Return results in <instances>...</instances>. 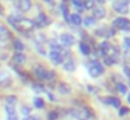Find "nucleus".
Instances as JSON below:
<instances>
[{
  "label": "nucleus",
  "mask_w": 130,
  "mask_h": 120,
  "mask_svg": "<svg viewBox=\"0 0 130 120\" xmlns=\"http://www.w3.org/2000/svg\"><path fill=\"white\" fill-rule=\"evenodd\" d=\"M94 0H84V2H83V6H84V7L83 8H94Z\"/></svg>",
  "instance_id": "5701e85b"
},
{
  "label": "nucleus",
  "mask_w": 130,
  "mask_h": 120,
  "mask_svg": "<svg viewBox=\"0 0 130 120\" xmlns=\"http://www.w3.org/2000/svg\"><path fill=\"white\" fill-rule=\"evenodd\" d=\"M69 22H71V24H74V25H80L83 22V18L78 14H71V15L69 17Z\"/></svg>",
  "instance_id": "4468645a"
},
{
  "label": "nucleus",
  "mask_w": 130,
  "mask_h": 120,
  "mask_svg": "<svg viewBox=\"0 0 130 120\" xmlns=\"http://www.w3.org/2000/svg\"><path fill=\"white\" fill-rule=\"evenodd\" d=\"M57 88H59V92L60 94H69V92H70V88H69V85L66 82H60L59 84V87H57Z\"/></svg>",
  "instance_id": "6ab92c4d"
},
{
  "label": "nucleus",
  "mask_w": 130,
  "mask_h": 120,
  "mask_svg": "<svg viewBox=\"0 0 130 120\" xmlns=\"http://www.w3.org/2000/svg\"><path fill=\"white\" fill-rule=\"evenodd\" d=\"M129 108H126V106H124V108H120V110H119V116L120 117H123V116H126V114H129Z\"/></svg>",
  "instance_id": "cd10ccee"
},
{
  "label": "nucleus",
  "mask_w": 130,
  "mask_h": 120,
  "mask_svg": "<svg viewBox=\"0 0 130 120\" xmlns=\"http://www.w3.org/2000/svg\"><path fill=\"white\" fill-rule=\"evenodd\" d=\"M31 6H32L31 0H18L17 7L20 11H28L29 8H31Z\"/></svg>",
  "instance_id": "423d86ee"
},
{
  "label": "nucleus",
  "mask_w": 130,
  "mask_h": 120,
  "mask_svg": "<svg viewBox=\"0 0 130 120\" xmlns=\"http://www.w3.org/2000/svg\"><path fill=\"white\" fill-rule=\"evenodd\" d=\"M126 22H127V20H126V18H123V17H118V18H115V20H113L112 25H113L115 28H119V29H123V27L126 25Z\"/></svg>",
  "instance_id": "9d476101"
},
{
  "label": "nucleus",
  "mask_w": 130,
  "mask_h": 120,
  "mask_svg": "<svg viewBox=\"0 0 130 120\" xmlns=\"http://www.w3.org/2000/svg\"><path fill=\"white\" fill-rule=\"evenodd\" d=\"M127 100L130 102V94H127Z\"/></svg>",
  "instance_id": "ea45409f"
},
{
  "label": "nucleus",
  "mask_w": 130,
  "mask_h": 120,
  "mask_svg": "<svg viewBox=\"0 0 130 120\" xmlns=\"http://www.w3.org/2000/svg\"><path fill=\"white\" fill-rule=\"evenodd\" d=\"M60 8H62L63 17H64V18L69 21V17H70V14H69V8H67V6H66V4H62V6H60Z\"/></svg>",
  "instance_id": "412c9836"
},
{
  "label": "nucleus",
  "mask_w": 130,
  "mask_h": 120,
  "mask_svg": "<svg viewBox=\"0 0 130 120\" xmlns=\"http://www.w3.org/2000/svg\"><path fill=\"white\" fill-rule=\"evenodd\" d=\"M34 73H35V75H37L38 78L43 80V78H45V73H46V70L43 68L42 66H37V67H34Z\"/></svg>",
  "instance_id": "f8f14e48"
},
{
  "label": "nucleus",
  "mask_w": 130,
  "mask_h": 120,
  "mask_svg": "<svg viewBox=\"0 0 130 120\" xmlns=\"http://www.w3.org/2000/svg\"><path fill=\"white\" fill-rule=\"evenodd\" d=\"M25 60H27V56L24 55V53H15V55L13 56V61H14L15 64H23Z\"/></svg>",
  "instance_id": "9b49d317"
},
{
  "label": "nucleus",
  "mask_w": 130,
  "mask_h": 120,
  "mask_svg": "<svg viewBox=\"0 0 130 120\" xmlns=\"http://www.w3.org/2000/svg\"><path fill=\"white\" fill-rule=\"evenodd\" d=\"M102 102L109 103V105L113 106V108H120V99H119V98L109 96V98H105V99H102Z\"/></svg>",
  "instance_id": "1a4fd4ad"
},
{
  "label": "nucleus",
  "mask_w": 130,
  "mask_h": 120,
  "mask_svg": "<svg viewBox=\"0 0 130 120\" xmlns=\"http://www.w3.org/2000/svg\"><path fill=\"white\" fill-rule=\"evenodd\" d=\"M6 103H10V105H14L15 106V103H17V98H15V96H9L6 99Z\"/></svg>",
  "instance_id": "c85d7f7f"
},
{
  "label": "nucleus",
  "mask_w": 130,
  "mask_h": 120,
  "mask_svg": "<svg viewBox=\"0 0 130 120\" xmlns=\"http://www.w3.org/2000/svg\"><path fill=\"white\" fill-rule=\"evenodd\" d=\"M6 112H7V114L9 113H15V106L10 105V103H6Z\"/></svg>",
  "instance_id": "393cba45"
},
{
  "label": "nucleus",
  "mask_w": 130,
  "mask_h": 120,
  "mask_svg": "<svg viewBox=\"0 0 130 120\" xmlns=\"http://www.w3.org/2000/svg\"><path fill=\"white\" fill-rule=\"evenodd\" d=\"M53 78H55V71H48V70H46L45 78H43V80H53Z\"/></svg>",
  "instance_id": "bb28decb"
},
{
  "label": "nucleus",
  "mask_w": 130,
  "mask_h": 120,
  "mask_svg": "<svg viewBox=\"0 0 130 120\" xmlns=\"http://www.w3.org/2000/svg\"><path fill=\"white\" fill-rule=\"evenodd\" d=\"M84 24L87 25V27H92V25L95 24L94 17H85V18H84Z\"/></svg>",
  "instance_id": "4be33fe9"
},
{
  "label": "nucleus",
  "mask_w": 130,
  "mask_h": 120,
  "mask_svg": "<svg viewBox=\"0 0 130 120\" xmlns=\"http://www.w3.org/2000/svg\"><path fill=\"white\" fill-rule=\"evenodd\" d=\"M64 68L67 70V71H74V68H76V64H74V61L71 60V59H69L67 61H64Z\"/></svg>",
  "instance_id": "f3484780"
},
{
  "label": "nucleus",
  "mask_w": 130,
  "mask_h": 120,
  "mask_svg": "<svg viewBox=\"0 0 130 120\" xmlns=\"http://www.w3.org/2000/svg\"><path fill=\"white\" fill-rule=\"evenodd\" d=\"M73 4L76 6V7H78L80 11L84 10V8H83V0H73Z\"/></svg>",
  "instance_id": "c756f323"
},
{
  "label": "nucleus",
  "mask_w": 130,
  "mask_h": 120,
  "mask_svg": "<svg viewBox=\"0 0 130 120\" xmlns=\"http://www.w3.org/2000/svg\"><path fill=\"white\" fill-rule=\"evenodd\" d=\"M57 116H59V113H57L56 110H53V112H51V113L48 114V117H49V120H56L57 119Z\"/></svg>",
  "instance_id": "7c9ffc66"
},
{
  "label": "nucleus",
  "mask_w": 130,
  "mask_h": 120,
  "mask_svg": "<svg viewBox=\"0 0 130 120\" xmlns=\"http://www.w3.org/2000/svg\"><path fill=\"white\" fill-rule=\"evenodd\" d=\"M34 89L35 91H42V87L41 85H34Z\"/></svg>",
  "instance_id": "4c0bfd02"
},
{
  "label": "nucleus",
  "mask_w": 130,
  "mask_h": 120,
  "mask_svg": "<svg viewBox=\"0 0 130 120\" xmlns=\"http://www.w3.org/2000/svg\"><path fill=\"white\" fill-rule=\"evenodd\" d=\"M124 46L130 47V36H129V38H124Z\"/></svg>",
  "instance_id": "f704fd0d"
},
{
  "label": "nucleus",
  "mask_w": 130,
  "mask_h": 120,
  "mask_svg": "<svg viewBox=\"0 0 130 120\" xmlns=\"http://www.w3.org/2000/svg\"><path fill=\"white\" fill-rule=\"evenodd\" d=\"M24 120H31V119H28V117H25V119H24Z\"/></svg>",
  "instance_id": "37998d69"
},
{
  "label": "nucleus",
  "mask_w": 130,
  "mask_h": 120,
  "mask_svg": "<svg viewBox=\"0 0 130 120\" xmlns=\"http://www.w3.org/2000/svg\"><path fill=\"white\" fill-rule=\"evenodd\" d=\"M105 15H106V11H105L104 7L98 6V7L92 8V17H95V18H104Z\"/></svg>",
  "instance_id": "6e6552de"
},
{
  "label": "nucleus",
  "mask_w": 130,
  "mask_h": 120,
  "mask_svg": "<svg viewBox=\"0 0 130 120\" xmlns=\"http://www.w3.org/2000/svg\"><path fill=\"white\" fill-rule=\"evenodd\" d=\"M59 39L63 45H66V46H71V45L74 43V36L71 35V33H62Z\"/></svg>",
  "instance_id": "20e7f679"
},
{
  "label": "nucleus",
  "mask_w": 130,
  "mask_h": 120,
  "mask_svg": "<svg viewBox=\"0 0 130 120\" xmlns=\"http://www.w3.org/2000/svg\"><path fill=\"white\" fill-rule=\"evenodd\" d=\"M88 71H90V74L92 77H99L104 73V67H102V64L99 61H92L90 64V67H88Z\"/></svg>",
  "instance_id": "f03ea898"
},
{
  "label": "nucleus",
  "mask_w": 130,
  "mask_h": 120,
  "mask_svg": "<svg viewBox=\"0 0 130 120\" xmlns=\"http://www.w3.org/2000/svg\"><path fill=\"white\" fill-rule=\"evenodd\" d=\"M96 35H102V36H112L113 33H115V31H113V28H98V29L95 31Z\"/></svg>",
  "instance_id": "0eeeda50"
},
{
  "label": "nucleus",
  "mask_w": 130,
  "mask_h": 120,
  "mask_svg": "<svg viewBox=\"0 0 130 120\" xmlns=\"http://www.w3.org/2000/svg\"><path fill=\"white\" fill-rule=\"evenodd\" d=\"M80 52L83 53V55H85V56H88L91 53V47L88 46L85 42H80Z\"/></svg>",
  "instance_id": "2eb2a0df"
},
{
  "label": "nucleus",
  "mask_w": 130,
  "mask_h": 120,
  "mask_svg": "<svg viewBox=\"0 0 130 120\" xmlns=\"http://www.w3.org/2000/svg\"><path fill=\"white\" fill-rule=\"evenodd\" d=\"M113 8H115L118 13L124 14V13H127V3L122 2V0H118V2L113 3Z\"/></svg>",
  "instance_id": "39448f33"
},
{
  "label": "nucleus",
  "mask_w": 130,
  "mask_h": 120,
  "mask_svg": "<svg viewBox=\"0 0 130 120\" xmlns=\"http://www.w3.org/2000/svg\"><path fill=\"white\" fill-rule=\"evenodd\" d=\"M45 2H46V3H52L53 0H45Z\"/></svg>",
  "instance_id": "a19ab883"
},
{
  "label": "nucleus",
  "mask_w": 130,
  "mask_h": 120,
  "mask_svg": "<svg viewBox=\"0 0 130 120\" xmlns=\"http://www.w3.org/2000/svg\"><path fill=\"white\" fill-rule=\"evenodd\" d=\"M49 59H51V61H52L53 64H60V63L63 61L62 53L55 52V50H51V52H49Z\"/></svg>",
  "instance_id": "7ed1b4c3"
},
{
  "label": "nucleus",
  "mask_w": 130,
  "mask_h": 120,
  "mask_svg": "<svg viewBox=\"0 0 130 120\" xmlns=\"http://www.w3.org/2000/svg\"><path fill=\"white\" fill-rule=\"evenodd\" d=\"M118 89L122 92V94H126V92H127L126 85H124V84H118Z\"/></svg>",
  "instance_id": "2f4dec72"
},
{
  "label": "nucleus",
  "mask_w": 130,
  "mask_h": 120,
  "mask_svg": "<svg viewBox=\"0 0 130 120\" xmlns=\"http://www.w3.org/2000/svg\"><path fill=\"white\" fill-rule=\"evenodd\" d=\"M80 120H85V119H80Z\"/></svg>",
  "instance_id": "a18cd8bd"
},
{
  "label": "nucleus",
  "mask_w": 130,
  "mask_h": 120,
  "mask_svg": "<svg viewBox=\"0 0 130 120\" xmlns=\"http://www.w3.org/2000/svg\"><path fill=\"white\" fill-rule=\"evenodd\" d=\"M49 22H51V20H49L43 13H41L39 15H38V18H37V24L38 25H48Z\"/></svg>",
  "instance_id": "ddd939ff"
},
{
  "label": "nucleus",
  "mask_w": 130,
  "mask_h": 120,
  "mask_svg": "<svg viewBox=\"0 0 130 120\" xmlns=\"http://www.w3.org/2000/svg\"><path fill=\"white\" fill-rule=\"evenodd\" d=\"M7 38H10V32L7 28H4L3 25H0V39L2 41H6Z\"/></svg>",
  "instance_id": "dca6fc26"
},
{
  "label": "nucleus",
  "mask_w": 130,
  "mask_h": 120,
  "mask_svg": "<svg viewBox=\"0 0 130 120\" xmlns=\"http://www.w3.org/2000/svg\"><path fill=\"white\" fill-rule=\"evenodd\" d=\"M34 105H35V108H37V109L45 108V102H43V99H42V98H38V96L34 99Z\"/></svg>",
  "instance_id": "aec40b11"
},
{
  "label": "nucleus",
  "mask_w": 130,
  "mask_h": 120,
  "mask_svg": "<svg viewBox=\"0 0 130 120\" xmlns=\"http://www.w3.org/2000/svg\"><path fill=\"white\" fill-rule=\"evenodd\" d=\"M84 113H85V116H87V117H90V119H94V117H95L94 112L91 110V109H88V108H84Z\"/></svg>",
  "instance_id": "a878e982"
},
{
  "label": "nucleus",
  "mask_w": 130,
  "mask_h": 120,
  "mask_svg": "<svg viewBox=\"0 0 130 120\" xmlns=\"http://www.w3.org/2000/svg\"><path fill=\"white\" fill-rule=\"evenodd\" d=\"M0 14H3V8L0 7Z\"/></svg>",
  "instance_id": "79ce46f5"
},
{
  "label": "nucleus",
  "mask_w": 130,
  "mask_h": 120,
  "mask_svg": "<svg viewBox=\"0 0 130 120\" xmlns=\"http://www.w3.org/2000/svg\"><path fill=\"white\" fill-rule=\"evenodd\" d=\"M7 120H18L17 113H9L7 114Z\"/></svg>",
  "instance_id": "473e14b6"
},
{
  "label": "nucleus",
  "mask_w": 130,
  "mask_h": 120,
  "mask_svg": "<svg viewBox=\"0 0 130 120\" xmlns=\"http://www.w3.org/2000/svg\"><path fill=\"white\" fill-rule=\"evenodd\" d=\"M9 22L18 31H23V29H32L34 28V22L31 20H27V18H23V17H18V15H11L9 17Z\"/></svg>",
  "instance_id": "f257e3e1"
},
{
  "label": "nucleus",
  "mask_w": 130,
  "mask_h": 120,
  "mask_svg": "<svg viewBox=\"0 0 130 120\" xmlns=\"http://www.w3.org/2000/svg\"><path fill=\"white\" fill-rule=\"evenodd\" d=\"M123 71H124V74L127 75V77L130 78V67H127V66H124V68H123Z\"/></svg>",
  "instance_id": "72a5a7b5"
},
{
  "label": "nucleus",
  "mask_w": 130,
  "mask_h": 120,
  "mask_svg": "<svg viewBox=\"0 0 130 120\" xmlns=\"http://www.w3.org/2000/svg\"><path fill=\"white\" fill-rule=\"evenodd\" d=\"M13 45H14L15 50H17L18 53H21L24 50V45H23V42H21L20 39H14V41H13Z\"/></svg>",
  "instance_id": "a211bd4d"
},
{
  "label": "nucleus",
  "mask_w": 130,
  "mask_h": 120,
  "mask_svg": "<svg viewBox=\"0 0 130 120\" xmlns=\"http://www.w3.org/2000/svg\"><path fill=\"white\" fill-rule=\"evenodd\" d=\"M108 49H110V45L108 43V42H102V43H101V50H102L104 55H106V53H108Z\"/></svg>",
  "instance_id": "b1692460"
},
{
  "label": "nucleus",
  "mask_w": 130,
  "mask_h": 120,
  "mask_svg": "<svg viewBox=\"0 0 130 120\" xmlns=\"http://www.w3.org/2000/svg\"><path fill=\"white\" fill-rule=\"evenodd\" d=\"M123 31H130V22H129V21H127L126 25L123 27Z\"/></svg>",
  "instance_id": "c9c22d12"
},
{
  "label": "nucleus",
  "mask_w": 130,
  "mask_h": 120,
  "mask_svg": "<svg viewBox=\"0 0 130 120\" xmlns=\"http://www.w3.org/2000/svg\"><path fill=\"white\" fill-rule=\"evenodd\" d=\"M129 87H130V81H129Z\"/></svg>",
  "instance_id": "c03bdc74"
},
{
  "label": "nucleus",
  "mask_w": 130,
  "mask_h": 120,
  "mask_svg": "<svg viewBox=\"0 0 130 120\" xmlns=\"http://www.w3.org/2000/svg\"><path fill=\"white\" fill-rule=\"evenodd\" d=\"M94 2H95V0H94ZM96 2H98V3H101V4H102V3L105 2V0H96Z\"/></svg>",
  "instance_id": "58836bf2"
},
{
  "label": "nucleus",
  "mask_w": 130,
  "mask_h": 120,
  "mask_svg": "<svg viewBox=\"0 0 130 120\" xmlns=\"http://www.w3.org/2000/svg\"><path fill=\"white\" fill-rule=\"evenodd\" d=\"M29 112H31V110H29V108H23V113L24 114H29Z\"/></svg>",
  "instance_id": "e433bc0d"
}]
</instances>
